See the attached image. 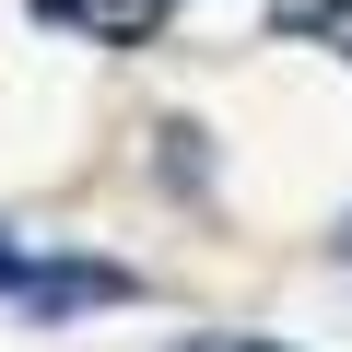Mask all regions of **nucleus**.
<instances>
[{"label": "nucleus", "mask_w": 352, "mask_h": 352, "mask_svg": "<svg viewBox=\"0 0 352 352\" xmlns=\"http://www.w3.org/2000/svg\"><path fill=\"white\" fill-rule=\"evenodd\" d=\"M176 352H294V340H258V329H212V340H176Z\"/></svg>", "instance_id": "20e7f679"}, {"label": "nucleus", "mask_w": 352, "mask_h": 352, "mask_svg": "<svg viewBox=\"0 0 352 352\" xmlns=\"http://www.w3.org/2000/svg\"><path fill=\"white\" fill-rule=\"evenodd\" d=\"M24 12L59 24V36H94V47H141V36L176 24V0H24Z\"/></svg>", "instance_id": "f03ea898"}, {"label": "nucleus", "mask_w": 352, "mask_h": 352, "mask_svg": "<svg viewBox=\"0 0 352 352\" xmlns=\"http://www.w3.org/2000/svg\"><path fill=\"white\" fill-rule=\"evenodd\" d=\"M0 305H12L24 329H71L94 305H141V270L94 258V247H36V235L0 223Z\"/></svg>", "instance_id": "f257e3e1"}, {"label": "nucleus", "mask_w": 352, "mask_h": 352, "mask_svg": "<svg viewBox=\"0 0 352 352\" xmlns=\"http://www.w3.org/2000/svg\"><path fill=\"white\" fill-rule=\"evenodd\" d=\"M270 24H282V36H329V47L352 59V0H270Z\"/></svg>", "instance_id": "7ed1b4c3"}]
</instances>
